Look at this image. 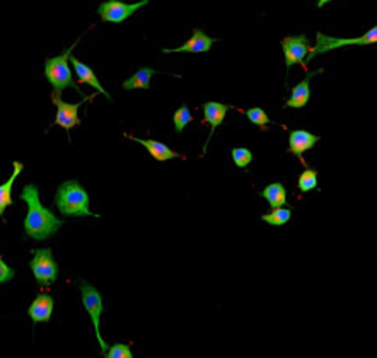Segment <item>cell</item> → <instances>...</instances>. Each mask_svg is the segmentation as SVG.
<instances>
[{
  "mask_svg": "<svg viewBox=\"0 0 377 358\" xmlns=\"http://www.w3.org/2000/svg\"><path fill=\"white\" fill-rule=\"evenodd\" d=\"M58 212L67 217H99L89 210V195L79 181L70 179L58 186L55 193Z\"/></svg>",
  "mask_w": 377,
  "mask_h": 358,
  "instance_id": "7a4b0ae2",
  "label": "cell"
},
{
  "mask_svg": "<svg viewBox=\"0 0 377 358\" xmlns=\"http://www.w3.org/2000/svg\"><path fill=\"white\" fill-rule=\"evenodd\" d=\"M147 3H149V0H141V2L135 3H125L122 0H106L97 7V14L103 21L118 24V22L127 21L128 17L134 16L141 7L147 6Z\"/></svg>",
  "mask_w": 377,
  "mask_h": 358,
  "instance_id": "52a82bcc",
  "label": "cell"
},
{
  "mask_svg": "<svg viewBox=\"0 0 377 358\" xmlns=\"http://www.w3.org/2000/svg\"><path fill=\"white\" fill-rule=\"evenodd\" d=\"M282 50H284L285 65H287V70H290V67L296 63H304L305 56L311 51V44L305 35L285 36L282 41Z\"/></svg>",
  "mask_w": 377,
  "mask_h": 358,
  "instance_id": "9c48e42d",
  "label": "cell"
},
{
  "mask_svg": "<svg viewBox=\"0 0 377 358\" xmlns=\"http://www.w3.org/2000/svg\"><path fill=\"white\" fill-rule=\"evenodd\" d=\"M290 217H292V210L280 206V209H273L270 213L262 215V220L266 222V224L278 227V225L287 224V222L290 220Z\"/></svg>",
  "mask_w": 377,
  "mask_h": 358,
  "instance_id": "ffe728a7",
  "label": "cell"
},
{
  "mask_svg": "<svg viewBox=\"0 0 377 358\" xmlns=\"http://www.w3.org/2000/svg\"><path fill=\"white\" fill-rule=\"evenodd\" d=\"M14 275H16V271L10 268L9 265H6V261L0 258V285L7 284V282L13 280Z\"/></svg>",
  "mask_w": 377,
  "mask_h": 358,
  "instance_id": "484cf974",
  "label": "cell"
},
{
  "mask_svg": "<svg viewBox=\"0 0 377 358\" xmlns=\"http://www.w3.org/2000/svg\"><path fill=\"white\" fill-rule=\"evenodd\" d=\"M104 358H134V353L125 343H116L104 353Z\"/></svg>",
  "mask_w": 377,
  "mask_h": 358,
  "instance_id": "d4e9b609",
  "label": "cell"
},
{
  "mask_svg": "<svg viewBox=\"0 0 377 358\" xmlns=\"http://www.w3.org/2000/svg\"><path fill=\"white\" fill-rule=\"evenodd\" d=\"M217 38H210L209 35L202 31V29H193V36L186 41L184 44H181L179 48L175 50H169L164 48V54H207V51L212 48L214 43H217Z\"/></svg>",
  "mask_w": 377,
  "mask_h": 358,
  "instance_id": "30bf717a",
  "label": "cell"
},
{
  "mask_svg": "<svg viewBox=\"0 0 377 358\" xmlns=\"http://www.w3.org/2000/svg\"><path fill=\"white\" fill-rule=\"evenodd\" d=\"M128 138L137 143H141V145H144L147 149V152L150 154V156L154 157L156 161L159 162H166V161H171V159H176V157H181L178 152H175V150L169 149L166 143L162 142H157V140H144V138H137V137H130L128 135Z\"/></svg>",
  "mask_w": 377,
  "mask_h": 358,
  "instance_id": "2e32d148",
  "label": "cell"
},
{
  "mask_svg": "<svg viewBox=\"0 0 377 358\" xmlns=\"http://www.w3.org/2000/svg\"><path fill=\"white\" fill-rule=\"evenodd\" d=\"M319 142L318 135L307 130H292L289 135V152L303 159L304 152L311 150Z\"/></svg>",
  "mask_w": 377,
  "mask_h": 358,
  "instance_id": "8fae6325",
  "label": "cell"
},
{
  "mask_svg": "<svg viewBox=\"0 0 377 358\" xmlns=\"http://www.w3.org/2000/svg\"><path fill=\"white\" fill-rule=\"evenodd\" d=\"M75 44L77 43H74L69 50L63 51L60 56L47 58V62H45V77L54 86V90H56V92H62V90L67 88H74L77 92H81L77 82H75L72 77V70H70L69 67V60L70 56H72Z\"/></svg>",
  "mask_w": 377,
  "mask_h": 358,
  "instance_id": "3957f363",
  "label": "cell"
},
{
  "mask_svg": "<svg viewBox=\"0 0 377 358\" xmlns=\"http://www.w3.org/2000/svg\"><path fill=\"white\" fill-rule=\"evenodd\" d=\"M156 75L154 69H141L135 72L130 79H127L123 82V89L131 90V89H149L150 88V79Z\"/></svg>",
  "mask_w": 377,
  "mask_h": 358,
  "instance_id": "d6986e66",
  "label": "cell"
},
{
  "mask_svg": "<svg viewBox=\"0 0 377 358\" xmlns=\"http://www.w3.org/2000/svg\"><path fill=\"white\" fill-rule=\"evenodd\" d=\"M13 168H14L13 176H10L6 183L0 184V217H3V212H6L7 206L13 205V186L14 183H16V179L19 178V174L22 172V169H24V165L19 161H14Z\"/></svg>",
  "mask_w": 377,
  "mask_h": 358,
  "instance_id": "e0dca14e",
  "label": "cell"
},
{
  "mask_svg": "<svg viewBox=\"0 0 377 358\" xmlns=\"http://www.w3.org/2000/svg\"><path fill=\"white\" fill-rule=\"evenodd\" d=\"M374 43H377V26L376 28L369 29L365 35H362L359 38H333L324 35V33H318V35H316V47L311 48V51H309L307 62H311L314 56L328 54V51H333L337 50V48L348 47V44H360V47H365V44Z\"/></svg>",
  "mask_w": 377,
  "mask_h": 358,
  "instance_id": "277c9868",
  "label": "cell"
},
{
  "mask_svg": "<svg viewBox=\"0 0 377 358\" xmlns=\"http://www.w3.org/2000/svg\"><path fill=\"white\" fill-rule=\"evenodd\" d=\"M328 2H333V0H318V7H324Z\"/></svg>",
  "mask_w": 377,
  "mask_h": 358,
  "instance_id": "4316f807",
  "label": "cell"
},
{
  "mask_svg": "<svg viewBox=\"0 0 377 358\" xmlns=\"http://www.w3.org/2000/svg\"><path fill=\"white\" fill-rule=\"evenodd\" d=\"M297 186H299L303 193H309V191L316 190L318 188V171L311 168L305 169L303 174L299 176V179H297Z\"/></svg>",
  "mask_w": 377,
  "mask_h": 358,
  "instance_id": "44dd1931",
  "label": "cell"
},
{
  "mask_svg": "<svg viewBox=\"0 0 377 358\" xmlns=\"http://www.w3.org/2000/svg\"><path fill=\"white\" fill-rule=\"evenodd\" d=\"M246 116H248V120H250V122L252 123V125H258V127H262V128H265L270 123L268 115H266V113L263 111L262 108H251V109H248Z\"/></svg>",
  "mask_w": 377,
  "mask_h": 358,
  "instance_id": "cb8c5ba5",
  "label": "cell"
},
{
  "mask_svg": "<svg viewBox=\"0 0 377 358\" xmlns=\"http://www.w3.org/2000/svg\"><path fill=\"white\" fill-rule=\"evenodd\" d=\"M19 198L28 203V215L24 218L26 236L36 241H45L60 231L63 220L55 217V213L50 209L41 205L40 190H38L36 184H28V186L22 188Z\"/></svg>",
  "mask_w": 377,
  "mask_h": 358,
  "instance_id": "6da1fadb",
  "label": "cell"
},
{
  "mask_svg": "<svg viewBox=\"0 0 377 358\" xmlns=\"http://www.w3.org/2000/svg\"><path fill=\"white\" fill-rule=\"evenodd\" d=\"M173 122H175V128H176V133H181V131L184 130V127L190 125L191 122H193V116H191V111L188 109L186 104H183L178 111L175 113V116H173Z\"/></svg>",
  "mask_w": 377,
  "mask_h": 358,
  "instance_id": "7402d4cb",
  "label": "cell"
},
{
  "mask_svg": "<svg viewBox=\"0 0 377 358\" xmlns=\"http://www.w3.org/2000/svg\"><path fill=\"white\" fill-rule=\"evenodd\" d=\"M55 300L54 297L48 295V293H40L33 304L29 305L28 314L29 318L33 319V323H48L51 319V314H54Z\"/></svg>",
  "mask_w": 377,
  "mask_h": 358,
  "instance_id": "7c38bea8",
  "label": "cell"
},
{
  "mask_svg": "<svg viewBox=\"0 0 377 358\" xmlns=\"http://www.w3.org/2000/svg\"><path fill=\"white\" fill-rule=\"evenodd\" d=\"M60 96H62V92H56V90L51 92V101H54V104L56 106L55 125L65 128L67 131H70L74 127L81 125V120H79V108H81L86 101L93 99V96L86 97L82 103H74V104L65 103V101H62V97Z\"/></svg>",
  "mask_w": 377,
  "mask_h": 358,
  "instance_id": "ba28073f",
  "label": "cell"
},
{
  "mask_svg": "<svg viewBox=\"0 0 377 358\" xmlns=\"http://www.w3.org/2000/svg\"><path fill=\"white\" fill-rule=\"evenodd\" d=\"M70 63L74 65V70H75V75H77L79 82H82V84H88L90 86V88H94L97 90V92L104 94V96L108 97L109 101H111V96L104 90L103 86H101L99 79L96 77V74H94V70L90 69L89 65H86V63H82L81 60H77L75 56H70Z\"/></svg>",
  "mask_w": 377,
  "mask_h": 358,
  "instance_id": "5bb4252c",
  "label": "cell"
},
{
  "mask_svg": "<svg viewBox=\"0 0 377 358\" xmlns=\"http://www.w3.org/2000/svg\"><path fill=\"white\" fill-rule=\"evenodd\" d=\"M321 72H323V69L307 72V75H305L304 81L299 82V84H297L296 88L292 89V94H290V97H289V101L285 106L287 108H304L305 104L309 103V99H311V79L314 77V75L321 74Z\"/></svg>",
  "mask_w": 377,
  "mask_h": 358,
  "instance_id": "4fadbf2b",
  "label": "cell"
},
{
  "mask_svg": "<svg viewBox=\"0 0 377 358\" xmlns=\"http://www.w3.org/2000/svg\"><path fill=\"white\" fill-rule=\"evenodd\" d=\"M259 195L268 202L271 209H280V206H284L285 203H287V190H285V186L282 183L268 184Z\"/></svg>",
  "mask_w": 377,
  "mask_h": 358,
  "instance_id": "ac0fdd59",
  "label": "cell"
},
{
  "mask_svg": "<svg viewBox=\"0 0 377 358\" xmlns=\"http://www.w3.org/2000/svg\"><path fill=\"white\" fill-rule=\"evenodd\" d=\"M231 109L229 104H222V103H216V101H210V103L203 104V115H205V122L209 123L210 127H212V130H210V137L209 140L212 138L214 131H216L217 127H220L222 123H224L225 115H227V111ZM207 140V143H209Z\"/></svg>",
  "mask_w": 377,
  "mask_h": 358,
  "instance_id": "9a60e30c",
  "label": "cell"
},
{
  "mask_svg": "<svg viewBox=\"0 0 377 358\" xmlns=\"http://www.w3.org/2000/svg\"><path fill=\"white\" fill-rule=\"evenodd\" d=\"M232 161L237 168L244 169L252 162V152L250 149H244V147H236L232 149Z\"/></svg>",
  "mask_w": 377,
  "mask_h": 358,
  "instance_id": "603a6c76",
  "label": "cell"
},
{
  "mask_svg": "<svg viewBox=\"0 0 377 358\" xmlns=\"http://www.w3.org/2000/svg\"><path fill=\"white\" fill-rule=\"evenodd\" d=\"M35 258L29 263V268H31L33 275L36 278L38 285H50L56 282L58 278V265H56L54 252L50 247H45V250H33Z\"/></svg>",
  "mask_w": 377,
  "mask_h": 358,
  "instance_id": "8992f818",
  "label": "cell"
},
{
  "mask_svg": "<svg viewBox=\"0 0 377 358\" xmlns=\"http://www.w3.org/2000/svg\"><path fill=\"white\" fill-rule=\"evenodd\" d=\"M79 290H81L82 295V304H84V309L88 311L90 321H93L94 326V333H96L97 343L101 346V352L106 353L108 352V343L103 340L99 331V323H101V314L104 312V305H103V299H101V293L96 286L86 284V282H79Z\"/></svg>",
  "mask_w": 377,
  "mask_h": 358,
  "instance_id": "5b68a950",
  "label": "cell"
}]
</instances>
